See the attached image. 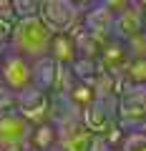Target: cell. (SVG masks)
I'll use <instances>...</instances> for the list:
<instances>
[{
    "instance_id": "7402d4cb",
    "label": "cell",
    "mask_w": 146,
    "mask_h": 151,
    "mask_svg": "<svg viewBox=\"0 0 146 151\" xmlns=\"http://www.w3.org/2000/svg\"><path fill=\"white\" fill-rule=\"evenodd\" d=\"M136 8L141 13V20H144V30H146V0H136Z\"/></svg>"
},
{
    "instance_id": "6da1fadb",
    "label": "cell",
    "mask_w": 146,
    "mask_h": 151,
    "mask_svg": "<svg viewBox=\"0 0 146 151\" xmlns=\"http://www.w3.org/2000/svg\"><path fill=\"white\" fill-rule=\"evenodd\" d=\"M50 40H53V30L43 23L40 15L33 18H15L10 40H8V50L23 55L28 60H38L48 55Z\"/></svg>"
},
{
    "instance_id": "9c48e42d",
    "label": "cell",
    "mask_w": 146,
    "mask_h": 151,
    "mask_svg": "<svg viewBox=\"0 0 146 151\" xmlns=\"http://www.w3.org/2000/svg\"><path fill=\"white\" fill-rule=\"evenodd\" d=\"M96 63H98V70L121 76L124 65L129 63V53H126L124 40H119V38H108L106 43H101V50H98Z\"/></svg>"
},
{
    "instance_id": "8fae6325",
    "label": "cell",
    "mask_w": 146,
    "mask_h": 151,
    "mask_svg": "<svg viewBox=\"0 0 146 151\" xmlns=\"http://www.w3.org/2000/svg\"><path fill=\"white\" fill-rule=\"evenodd\" d=\"M139 33H144V20H141V13H139L136 0H134V5H129L124 13L114 15V38L126 43L129 38L139 35Z\"/></svg>"
},
{
    "instance_id": "d6986e66",
    "label": "cell",
    "mask_w": 146,
    "mask_h": 151,
    "mask_svg": "<svg viewBox=\"0 0 146 151\" xmlns=\"http://www.w3.org/2000/svg\"><path fill=\"white\" fill-rule=\"evenodd\" d=\"M13 25H15V15L10 10L0 13V48H8V40H10Z\"/></svg>"
},
{
    "instance_id": "277c9868",
    "label": "cell",
    "mask_w": 146,
    "mask_h": 151,
    "mask_svg": "<svg viewBox=\"0 0 146 151\" xmlns=\"http://www.w3.org/2000/svg\"><path fill=\"white\" fill-rule=\"evenodd\" d=\"M40 18L53 30V35H58V33L76 30L81 25L83 10H78L70 0H43L40 3Z\"/></svg>"
},
{
    "instance_id": "ba28073f",
    "label": "cell",
    "mask_w": 146,
    "mask_h": 151,
    "mask_svg": "<svg viewBox=\"0 0 146 151\" xmlns=\"http://www.w3.org/2000/svg\"><path fill=\"white\" fill-rule=\"evenodd\" d=\"M81 28L91 38H96L98 43H106L108 38H114V13L106 10L101 3L88 8L81 18Z\"/></svg>"
},
{
    "instance_id": "5bb4252c",
    "label": "cell",
    "mask_w": 146,
    "mask_h": 151,
    "mask_svg": "<svg viewBox=\"0 0 146 151\" xmlns=\"http://www.w3.org/2000/svg\"><path fill=\"white\" fill-rule=\"evenodd\" d=\"M60 98H65L68 106L73 108V111L81 113L86 106H91V103L96 101V91H93V83L91 81H73V83H70V88Z\"/></svg>"
},
{
    "instance_id": "603a6c76",
    "label": "cell",
    "mask_w": 146,
    "mask_h": 151,
    "mask_svg": "<svg viewBox=\"0 0 146 151\" xmlns=\"http://www.w3.org/2000/svg\"><path fill=\"white\" fill-rule=\"evenodd\" d=\"M10 10V0H0V13Z\"/></svg>"
},
{
    "instance_id": "ac0fdd59",
    "label": "cell",
    "mask_w": 146,
    "mask_h": 151,
    "mask_svg": "<svg viewBox=\"0 0 146 151\" xmlns=\"http://www.w3.org/2000/svg\"><path fill=\"white\" fill-rule=\"evenodd\" d=\"M124 45H126L129 58H146V30L139 33V35H134V38H129Z\"/></svg>"
},
{
    "instance_id": "484cf974",
    "label": "cell",
    "mask_w": 146,
    "mask_h": 151,
    "mask_svg": "<svg viewBox=\"0 0 146 151\" xmlns=\"http://www.w3.org/2000/svg\"><path fill=\"white\" fill-rule=\"evenodd\" d=\"M0 91H3V83H0Z\"/></svg>"
},
{
    "instance_id": "d4e9b609",
    "label": "cell",
    "mask_w": 146,
    "mask_h": 151,
    "mask_svg": "<svg viewBox=\"0 0 146 151\" xmlns=\"http://www.w3.org/2000/svg\"><path fill=\"white\" fill-rule=\"evenodd\" d=\"M20 151H30V149H20Z\"/></svg>"
},
{
    "instance_id": "2e32d148",
    "label": "cell",
    "mask_w": 146,
    "mask_h": 151,
    "mask_svg": "<svg viewBox=\"0 0 146 151\" xmlns=\"http://www.w3.org/2000/svg\"><path fill=\"white\" fill-rule=\"evenodd\" d=\"M119 151H146V129L124 131V139L119 144Z\"/></svg>"
},
{
    "instance_id": "3957f363",
    "label": "cell",
    "mask_w": 146,
    "mask_h": 151,
    "mask_svg": "<svg viewBox=\"0 0 146 151\" xmlns=\"http://www.w3.org/2000/svg\"><path fill=\"white\" fill-rule=\"evenodd\" d=\"M0 83L13 96L25 93L28 88H33V63L5 48L0 55Z\"/></svg>"
},
{
    "instance_id": "e0dca14e",
    "label": "cell",
    "mask_w": 146,
    "mask_h": 151,
    "mask_svg": "<svg viewBox=\"0 0 146 151\" xmlns=\"http://www.w3.org/2000/svg\"><path fill=\"white\" fill-rule=\"evenodd\" d=\"M40 3H43V0H10V13L15 18L40 15Z\"/></svg>"
},
{
    "instance_id": "30bf717a",
    "label": "cell",
    "mask_w": 146,
    "mask_h": 151,
    "mask_svg": "<svg viewBox=\"0 0 146 151\" xmlns=\"http://www.w3.org/2000/svg\"><path fill=\"white\" fill-rule=\"evenodd\" d=\"M30 63H33V86L53 96L55 83H58V73H60V63H55L48 55H43L38 60H30Z\"/></svg>"
},
{
    "instance_id": "7a4b0ae2",
    "label": "cell",
    "mask_w": 146,
    "mask_h": 151,
    "mask_svg": "<svg viewBox=\"0 0 146 151\" xmlns=\"http://www.w3.org/2000/svg\"><path fill=\"white\" fill-rule=\"evenodd\" d=\"M119 126L126 131L146 129V86H121L116 98Z\"/></svg>"
},
{
    "instance_id": "7c38bea8",
    "label": "cell",
    "mask_w": 146,
    "mask_h": 151,
    "mask_svg": "<svg viewBox=\"0 0 146 151\" xmlns=\"http://www.w3.org/2000/svg\"><path fill=\"white\" fill-rule=\"evenodd\" d=\"M58 146V126L53 121L35 124L28 136V149L30 151H55Z\"/></svg>"
},
{
    "instance_id": "4fadbf2b",
    "label": "cell",
    "mask_w": 146,
    "mask_h": 151,
    "mask_svg": "<svg viewBox=\"0 0 146 151\" xmlns=\"http://www.w3.org/2000/svg\"><path fill=\"white\" fill-rule=\"evenodd\" d=\"M48 58H53L55 63H60V65H68V68L78 60V48H76V40H73L70 33H58V35H53L50 48H48Z\"/></svg>"
},
{
    "instance_id": "44dd1931",
    "label": "cell",
    "mask_w": 146,
    "mask_h": 151,
    "mask_svg": "<svg viewBox=\"0 0 146 151\" xmlns=\"http://www.w3.org/2000/svg\"><path fill=\"white\" fill-rule=\"evenodd\" d=\"M70 3H73V5H76L78 10H83V13H86L88 8H93V5H96L98 0H70Z\"/></svg>"
},
{
    "instance_id": "8992f818",
    "label": "cell",
    "mask_w": 146,
    "mask_h": 151,
    "mask_svg": "<svg viewBox=\"0 0 146 151\" xmlns=\"http://www.w3.org/2000/svg\"><path fill=\"white\" fill-rule=\"evenodd\" d=\"M81 121L93 136H106L111 129L119 126L116 98H96L91 106H86L81 111Z\"/></svg>"
},
{
    "instance_id": "52a82bcc",
    "label": "cell",
    "mask_w": 146,
    "mask_h": 151,
    "mask_svg": "<svg viewBox=\"0 0 146 151\" xmlns=\"http://www.w3.org/2000/svg\"><path fill=\"white\" fill-rule=\"evenodd\" d=\"M33 126L18 111L0 113V151H20L28 149V136Z\"/></svg>"
},
{
    "instance_id": "ffe728a7",
    "label": "cell",
    "mask_w": 146,
    "mask_h": 151,
    "mask_svg": "<svg viewBox=\"0 0 146 151\" xmlns=\"http://www.w3.org/2000/svg\"><path fill=\"white\" fill-rule=\"evenodd\" d=\"M106 10H111L114 15H119V13H124L129 5H134V0H98Z\"/></svg>"
},
{
    "instance_id": "9a60e30c",
    "label": "cell",
    "mask_w": 146,
    "mask_h": 151,
    "mask_svg": "<svg viewBox=\"0 0 146 151\" xmlns=\"http://www.w3.org/2000/svg\"><path fill=\"white\" fill-rule=\"evenodd\" d=\"M119 78L124 86H146V58H129Z\"/></svg>"
},
{
    "instance_id": "cb8c5ba5",
    "label": "cell",
    "mask_w": 146,
    "mask_h": 151,
    "mask_svg": "<svg viewBox=\"0 0 146 151\" xmlns=\"http://www.w3.org/2000/svg\"><path fill=\"white\" fill-rule=\"evenodd\" d=\"M108 151H119V149H111V146H108Z\"/></svg>"
},
{
    "instance_id": "5b68a950",
    "label": "cell",
    "mask_w": 146,
    "mask_h": 151,
    "mask_svg": "<svg viewBox=\"0 0 146 151\" xmlns=\"http://www.w3.org/2000/svg\"><path fill=\"white\" fill-rule=\"evenodd\" d=\"M15 111L20 113L23 119L28 121L30 126L35 124H43V121H53V111H55V103H53V96L40 88H28L25 93L18 96V106Z\"/></svg>"
}]
</instances>
